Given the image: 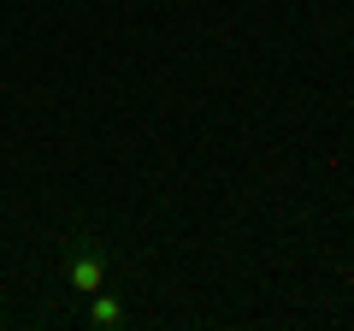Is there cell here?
<instances>
[{"label": "cell", "mask_w": 354, "mask_h": 331, "mask_svg": "<svg viewBox=\"0 0 354 331\" xmlns=\"http://www.w3.org/2000/svg\"><path fill=\"white\" fill-rule=\"evenodd\" d=\"M65 284L83 290V296L106 290V255H101V249H77V255L65 260Z\"/></svg>", "instance_id": "obj_1"}, {"label": "cell", "mask_w": 354, "mask_h": 331, "mask_svg": "<svg viewBox=\"0 0 354 331\" xmlns=\"http://www.w3.org/2000/svg\"><path fill=\"white\" fill-rule=\"evenodd\" d=\"M88 325H95V331H118V325H124V302H118L113 290H95V296H88Z\"/></svg>", "instance_id": "obj_2"}]
</instances>
